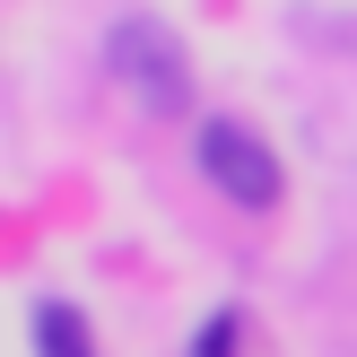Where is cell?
Listing matches in <instances>:
<instances>
[{
  "label": "cell",
  "mask_w": 357,
  "mask_h": 357,
  "mask_svg": "<svg viewBox=\"0 0 357 357\" xmlns=\"http://www.w3.org/2000/svg\"><path fill=\"white\" fill-rule=\"evenodd\" d=\"M192 157H201V174L236 209H279V201H288V166H279V149L253 131V122H236V114H209L201 139H192Z\"/></svg>",
  "instance_id": "6da1fadb"
},
{
  "label": "cell",
  "mask_w": 357,
  "mask_h": 357,
  "mask_svg": "<svg viewBox=\"0 0 357 357\" xmlns=\"http://www.w3.org/2000/svg\"><path fill=\"white\" fill-rule=\"evenodd\" d=\"M35 357H96L79 305H35Z\"/></svg>",
  "instance_id": "3957f363"
},
{
  "label": "cell",
  "mask_w": 357,
  "mask_h": 357,
  "mask_svg": "<svg viewBox=\"0 0 357 357\" xmlns=\"http://www.w3.org/2000/svg\"><path fill=\"white\" fill-rule=\"evenodd\" d=\"M114 44H122V70H131V87L149 79V105H166V114H174V105H183V61H174V44H166L157 26H122Z\"/></svg>",
  "instance_id": "7a4b0ae2"
},
{
  "label": "cell",
  "mask_w": 357,
  "mask_h": 357,
  "mask_svg": "<svg viewBox=\"0 0 357 357\" xmlns=\"http://www.w3.org/2000/svg\"><path fill=\"white\" fill-rule=\"evenodd\" d=\"M236 340H244V314L227 305V314H209V331L192 340V357H236Z\"/></svg>",
  "instance_id": "277c9868"
}]
</instances>
